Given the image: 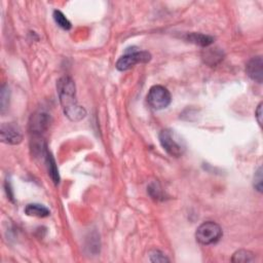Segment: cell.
I'll return each instance as SVG.
<instances>
[{
	"mask_svg": "<svg viewBox=\"0 0 263 263\" xmlns=\"http://www.w3.org/2000/svg\"><path fill=\"white\" fill-rule=\"evenodd\" d=\"M53 17H54V20H55L56 24L60 28H62L63 30H70L72 25H71L70 21L68 20V19L65 17V15L61 11H58V9H56V11H54Z\"/></svg>",
	"mask_w": 263,
	"mask_h": 263,
	"instance_id": "cell-13",
	"label": "cell"
},
{
	"mask_svg": "<svg viewBox=\"0 0 263 263\" xmlns=\"http://www.w3.org/2000/svg\"><path fill=\"white\" fill-rule=\"evenodd\" d=\"M57 92L63 112L71 121H80L86 115V111L76 99V87L69 76H63L57 82Z\"/></svg>",
	"mask_w": 263,
	"mask_h": 263,
	"instance_id": "cell-1",
	"label": "cell"
},
{
	"mask_svg": "<svg viewBox=\"0 0 263 263\" xmlns=\"http://www.w3.org/2000/svg\"><path fill=\"white\" fill-rule=\"evenodd\" d=\"M0 137L1 141L9 145H18L23 140V136L20 128L14 123H2L0 129Z\"/></svg>",
	"mask_w": 263,
	"mask_h": 263,
	"instance_id": "cell-7",
	"label": "cell"
},
{
	"mask_svg": "<svg viewBox=\"0 0 263 263\" xmlns=\"http://www.w3.org/2000/svg\"><path fill=\"white\" fill-rule=\"evenodd\" d=\"M148 192L151 196V198L155 199V200H160L162 199V189L161 187L159 186L158 183H153V184H150L149 187H148Z\"/></svg>",
	"mask_w": 263,
	"mask_h": 263,
	"instance_id": "cell-15",
	"label": "cell"
},
{
	"mask_svg": "<svg viewBox=\"0 0 263 263\" xmlns=\"http://www.w3.org/2000/svg\"><path fill=\"white\" fill-rule=\"evenodd\" d=\"M222 228L219 224L213 221L202 223L196 231V239L201 245L208 246L216 243L222 238Z\"/></svg>",
	"mask_w": 263,
	"mask_h": 263,
	"instance_id": "cell-3",
	"label": "cell"
},
{
	"mask_svg": "<svg viewBox=\"0 0 263 263\" xmlns=\"http://www.w3.org/2000/svg\"><path fill=\"white\" fill-rule=\"evenodd\" d=\"M247 75L252 81L257 83H262L263 81V60L262 57H254L248 62L246 66Z\"/></svg>",
	"mask_w": 263,
	"mask_h": 263,
	"instance_id": "cell-8",
	"label": "cell"
},
{
	"mask_svg": "<svg viewBox=\"0 0 263 263\" xmlns=\"http://www.w3.org/2000/svg\"><path fill=\"white\" fill-rule=\"evenodd\" d=\"M254 188L258 192H262V168L259 167L254 176Z\"/></svg>",
	"mask_w": 263,
	"mask_h": 263,
	"instance_id": "cell-16",
	"label": "cell"
},
{
	"mask_svg": "<svg viewBox=\"0 0 263 263\" xmlns=\"http://www.w3.org/2000/svg\"><path fill=\"white\" fill-rule=\"evenodd\" d=\"M51 124V116L45 112H37L32 115L30 121V132L34 140H41L42 135L48 130Z\"/></svg>",
	"mask_w": 263,
	"mask_h": 263,
	"instance_id": "cell-6",
	"label": "cell"
},
{
	"mask_svg": "<svg viewBox=\"0 0 263 263\" xmlns=\"http://www.w3.org/2000/svg\"><path fill=\"white\" fill-rule=\"evenodd\" d=\"M5 190H6V193H7V197L8 199L11 200L12 202H14V193L12 191V187H11V183H9L8 181L5 182Z\"/></svg>",
	"mask_w": 263,
	"mask_h": 263,
	"instance_id": "cell-18",
	"label": "cell"
},
{
	"mask_svg": "<svg viewBox=\"0 0 263 263\" xmlns=\"http://www.w3.org/2000/svg\"><path fill=\"white\" fill-rule=\"evenodd\" d=\"M149 259L151 262H169L170 259L160 250L153 249L149 251Z\"/></svg>",
	"mask_w": 263,
	"mask_h": 263,
	"instance_id": "cell-14",
	"label": "cell"
},
{
	"mask_svg": "<svg viewBox=\"0 0 263 263\" xmlns=\"http://www.w3.org/2000/svg\"><path fill=\"white\" fill-rule=\"evenodd\" d=\"M159 139L162 149L172 158H180L186 150V143L174 130H162L159 135Z\"/></svg>",
	"mask_w": 263,
	"mask_h": 263,
	"instance_id": "cell-2",
	"label": "cell"
},
{
	"mask_svg": "<svg viewBox=\"0 0 263 263\" xmlns=\"http://www.w3.org/2000/svg\"><path fill=\"white\" fill-rule=\"evenodd\" d=\"M262 102L259 103V105L257 106V109L255 111V118L257 120V122L259 123V125H262Z\"/></svg>",
	"mask_w": 263,
	"mask_h": 263,
	"instance_id": "cell-17",
	"label": "cell"
},
{
	"mask_svg": "<svg viewBox=\"0 0 263 263\" xmlns=\"http://www.w3.org/2000/svg\"><path fill=\"white\" fill-rule=\"evenodd\" d=\"M25 214L30 217L45 218L50 216V210L40 203H29L25 208Z\"/></svg>",
	"mask_w": 263,
	"mask_h": 263,
	"instance_id": "cell-10",
	"label": "cell"
},
{
	"mask_svg": "<svg viewBox=\"0 0 263 263\" xmlns=\"http://www.w3.org/2000/svg\"><path fill=\"white\" fill-rule=\"evenodd\" d=\"M232 262H253L255 261V254L249 250H239L233 253L231 257Z\"/></svg>",
	"mask_w": 263,
	"mask_h": 263,
	"instance_id": "cell-12",
	"label": "cell"
},
{
	"mask_svg": "<svg viewBox=\"0 0 263 263\" xmlns=\"http://www.w3.org/2000/svg\"><path fill=\"white\" fill-rule=\"evenodd\" d=\"M186 40L191 43H194L202 47H207L211 45L214 42V40H215L213 36L206 35L202 33H190L186 36Z\"/></svg>",
	"mask_w": 263,
	"mask_h": 263,
	"instance_id": "cell-11",
	"label": "cell"
},
{
	"mask_svg": "<svg viewBox=\"0 0 263 263\" xmlns=\"http://www.w3.org/2000/svg\"><path fill=\"white\" fill-rule=\"evenodd\" d=\"M148 105L154 110L165 109L172 102L171 93L162 85H153L146 96Z\"/></svg>",
	"mask_w": 263,
	"mask_h": 263,
	"instance_id": "cell-4",
	"label": "cell"
},
{
	"mask_svg": "<svg viewBox=\"0 0 263 263\" xmlns=\"http://www.w3.org/2000/svg\"><path fill=\"white\" fill-rule=\"evenodd\" d=\"M151 60V55L148 52L139 51L131 52L123 55L116 62V69L120 71H126L137 64L148 63Z\"/></svg>",
	"mask_w": 263,
	"mask_h": 263,
	"instance_id": "cell-5",
	"label": "cell"
},
{
	"mask_svg": "<svg viewBox=\"0 0 263 263\" xmlns=\"http://www.w3.org/2000/svg\"><path fill=\"white\" fill-rule=\"evenodd\" d=\"M44 158H45V164H46V169H47L48 175H50V177L52 178L53 182L56 185H58L60 183V174H59V170H58L56 161L53 158L52 153L48 151L47 149L44 152Z\"/></svg>",
	"mask_w": 263,
	"mask_h": 263,
	"instance_id": "cell-9",
	"label": "cell"
}]
</instances>
